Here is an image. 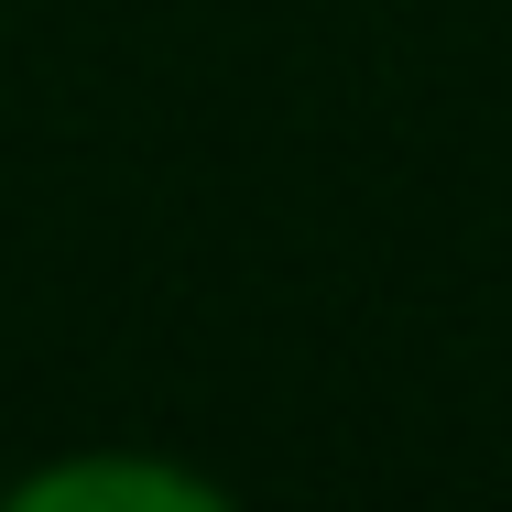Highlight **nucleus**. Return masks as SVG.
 Wrapping results in <instances>:
<instances>
[{
  "instance_id": "nucleus-1",
  "label": "nucleus",
  "mask_w": 512,
  "mask_h": 512,
  "mask_svg": "<svg viewBox=\"0 0 512 512\" xmlns=\"http://www.w3.org/2000/svg\"><path fill=\"white\" fill-rule=\"evenodd\" d=\"M11 512H229V491L175 458H55L11 480Z\"/></svg>"
}]
</instances>
